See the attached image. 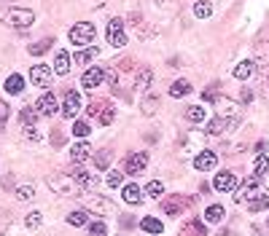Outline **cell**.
<instances>
[{"instance_id":"obj_1","label":"cell","mask_w":269,"mask_h":236,"mask_svg":"<svg viewBox=\"0 0 269 236\" xmlns=\"http://www.w3.org/2000/svg\"><path fill=\"white\" fill-rule=\"evenodd\" d=\"M237 204L248 207L250 212H261L269 207V193L259 183V177H248V180L242 183V188L237 191Z\"/></svg>"},{"instance_id":"obj_2","label":"cell","mask_w":269,"mask_h":236,"mask_svg":"<svg viewBox=\"0 0 269 236\" xmlns=\"http://www.w3.org/2000/svg\"><path fill=\"white\" fill-rule=\"evenodd\" d=\"M0 19L6 22L8 27H16V30H27L32 22H35V14L30 8H6L3 14H0Z\"/></svg>"},{"instance_id":"obj_3","label":"cell","mask_w":269,"mask_h":236,"mask_svg":"<svg viewBox=\"0 0 269 236\" xmlns=\"http://www.w3.org/2000/svg\"><path fill=\"white\" fill-rule=\"evenodd\" d=\"M49 188L54 193H60V196H78V183L73 180V174H62V172H57L49 177Z\"/></svg>"},{"instance_id":"obj_4","label":"cell","mask_w":269,"mask_h":236,"mask_svg":"<svg viewBox=\"0 0 269 236\" xmlns=\"http://www.w3.org/2000/svg\"><path fill=\"white\" fill-rule=\"evenodd\" d=\"M95 25H89V22H76L73 27H70V41H73L76 46H89L92 41H95Z\"/></svg>"},{"instance_id":"obj_5","label":"cell","mask_w":269,"mask_h":236,"mask_svg":"<svg viewBox=\"0 0 269 236\" xmlns=\"http://www.w3.org/2000/svg\"><path fill=\"white\" fill-rule=\"evenodd\" d=\"M159 207H162V212H165V215H181L186 207H191V199H186L183 193H172V196H167Z\"/></svg>"},{"instance_id":"obj_6","label":"cell","mask_w":269,"mask_h":236,"mask_svg":"<svg viewBox=\"0 0 269 236\" xmlns=\"http://www.w3.org/2000/svg\"><path fill=\"white\" fill-rule=\"evenodd\" d=\"M213 191L218 193H235L237 191V174L235 172H218L213 180Z\"/></svg>"},{"instance_id":"obj_7","label":"cell","mask_w":269,"mask_h":236,"mask_svg":"<svg viewBox=\"0 0 269 236\" xmlns=\"http://www.w3.org/2000/svg\"><path fill=\"white\" fill-rule=\"evenodd\" d=\"M108 43L113 49H124L127 46V35H124V22L121 19H111L108 22Z\"/></svg>"},{"instance_id":"obj_8","label":"cell","mask_w":269,"mask_h":236,"mask_svg":"<svg viewBox=\"0 0 269 236\" xmlns=\"http://www.w3.org/2000/svg\"><path fill=\"white\" fill-rule=\"evenodd\" d=\"M70 174H73V180L78 183V188H84V191H92V188H97V185H100V180H97V177L92 174V172H86L84 167H81V164H76V167H73V172H70Z\"/></svg>"},{"instance_id":"obj_9","label":"cell","mask_w":269,"mask_h":236,"mask_svg":"<svg viewBox=\"0 0 269 236\" xmlns=\"http://www.w3.org/2000/svg\"><path fill=\"white\" fill-rule=\"evenodd\" d=\"M51 78H54V70H51V67H46V65H35V67L30 70V81H32V86L46 89V86L51 84Z\"/></svg>"},{"instance_id":"obj_10","label":"cell","mask_w":269,"mask_h":236,"mask_svg":"<svg viewBox=\"0 0 269 236\" xmlns=\"http://www.w3.org/2000/svg\"><path fill=\"white\" fill-rule=\"evenodd\" d=\"M105 78H108V73H105L102 67H89L86 73L81 75V86H84V89H89V91H92V89H97V86L102 84Z\"/></svg>"},{"instance_id":"obj_11","label":"cell","mask_w":269,"mask_h":236,"mask_svg":"<svg viewBox=\"0 0 269 236\" xmlns=\"http://www.w3.org/2000/svg\"><path fill=\"white\" fill-rule=\"evenodd\" d=\"M86 207L95 212V215H116L113 202H111V199H105V196H92Z\"/></svg>"},{"instance_id":"obj_12","label":"cell","mask_w":269,"mask_h":236,"mask_svg":"<svg viewBox=\"0 0 269 236\" xmlns=\"http://www.w3.org/2000/svg\"><path fill=\"white\" fill-rule=\"evenodd\" d=\"M146 164H148V153H132L124 164V172L127 174H140L146 169Z\"/></svg>"},{"instance_id":"obj_13","label":"cell","mask_w":269,"mask_h":236,"mask_svg":"<svg viewBox=\"0 0 269 236\" xmlns=\"http://www.w3.org/2000/svg\"><path fill=\"white\" fill-rule=\"evenodd\" d=\"M231 126H235V118H231V121H226L224 115H218V118H213V121L207 124V129H205V132H207L210 137H221V134H226Z\"/></svg>"},{"instance_id":"obj_14","label":"cell","mask_w":269,"mask_h":236,"mask_svg":"<svg viewBox=\"0 0 269 236\" xmlns=\"http://www.w3.org/2000/svg\"><path fill=\"white\" fill-rule=\"evenodd\" d=\"M78 110H81V94H78V91H67V94H65V105H62L65 118H76Z\"/></svg>"},{"instance_id":"obj_15","label":"cell","mask_w":269,"mask_h":236,"mask_svg":"<svg viewBox=\"0 0 269 236\" xmlns=\"http://www.w3.org/2000/svg\"><path fill=\"white\" fill-rule=\"evenodd\" d=\"M35 110H38L41 115H54L57 110H60V105H57V100H54L51 91H46L43 97L38 100V105H35Z\"/></svg>"},{"instance_id":"obj_16","label":"cell","mask_w":269,"mask_h":236,"mask_svg":"<svg viewBox=\"0 0 269 236\" xmlns=\"http://www.w3.org/2000/svg\"><path fill=\"white\" fill-rule=\"evenodd\" d=\"M216 164H218V156L213 150H202L200 156H196V161H194V167L200 169V172H210V169H216Z\"/></svg>"},{"instance_id":"obj_17","label":"cell","mask_w":269,"mask_h":236,"mask_svg":"<svg viewBox=\"0 0 269 236\" xmlns=\"http://www.w3.org/2000/svg\"><path fill=\"white\" fill-rule=\"evenodd\" d=\"M89 156H92V145L86 143V140H81V143H76L73 148H70V159H73L76 164H84Z\"/></svg>"},{"instance_id":"obj_18","label":"cell","mask_w":269,"mask_h":236,"mask_svg":"<svg viewBox=\"0 0 269 236\" xmlns=\"http://www.w3.org/2000/svg\"><path fill=\"white\" fill-rule=\"evenodd\" d=\"M121 199H124L127 204H140V202H143V191H140V185L130 183V185H124Z\"/></svg>"},{"instance_id":"obj_19","label":"cell","mask_w":269,"mask_h":236,"mask_svg":"<svg viewBox=\"0 0 269 236\" xmlns=\"http://www.w3.org/2000/svg\"><path fill=\"white\" fill-rule=\"evenodd\" d=\"M151 81H154V75H151V70H148V67H140L137 73H135L132 86H135L137 91H146V89L151 86Z\"/></svg>"},{"instance_id":"obj_20","label":"cell","mask_w":269,"mask_h":236,"mask_svg":"<svg viewBox=\"0 0 269 236\" xmlns=\"http://www.w3.org/2000/svg\"><path fill=\"white\" fill-rule=\"evenodd\" d=\"M178 236H207V226L202 220H191L189 226H183Z\"/></svg>"},{"instance_id":"obj_21","label":"cell","mask_w":269,"mask_h":236,"mask_svg":"<svg viewBox=\"0 0 269 236\" xmlns=\"http://www.w3.org/2000/svg\"><path fill=\"white\" fill-rule=\"evenodd\" d=\"M186 94H191V84H189L186 78H178V81L170 86V97L181 100V97H186Z\"/></svg>"},{"instance_id":"obj_22","label":"cell","mask_w":269,"mask_h":236,"mask_svg":"<svg viewBox=\"0 0 269 236\" xmlns=\"http://www.w3.org/2000/svg\"><path fill=\"white\" fill-rule=\"evenodd\" d=\"M67 70H70V56H67V51H57V56H54V73L57 75H67Z\"/></svg>"},{"instance_id":"obj_23","label":"cell","mask_w":269,"mask_h":236,"mask_svg":"<svg viewBox=\"0 0 269 236\" xmlns=\"http://www.w3.org/2000/svg\"><path fill=\"white\" fill-rule=\"evenodd\" d=\"M3 89L8 94H22V91H25V78H22V75H8L6 84H3Z\"/></svg>"},{"instance_id":"obj_24","label":"cell","mask_w":269,"mask_h":236,"mask_svg":"<svg viewBox=\"0 0 269 236\" xmlns=\"http://www.w3.org/2000/svg\"><path fill=\"white\" fill-rule=\"evenodd\" d=\"M253 73H256V62H240V65L235 67V73H231V75L240 78V81H248Z\"/></svg>"},{"instance_id":"obj_25","label":"cell","mask_w":269,"mask_h":236,"mask_svg":"<svg viewBox=\"0 0 269 236\" xmlns=\"http://www.w3.org/2000/svg\"><path fill=\"white\" fill-rule=\"evenodd\" d=\"M140 228H143L146 233H162V231H165V226H162V220H156V218H143V220H140Z\"/></svg>"},{"instance_id":"obj_26","label":"cell","mask_w":269,"mask_h":236,"mask_svg":"<svg viewBox=\"0 0 269 236\" xmlns=\"http://www.w3.org/2000/svg\"><path fill=\"white\" fill-rule=\"evenodd\" d=\"M97 56H100V49H97V46H86L81 54H76V62H78V65H89L92 59H97Z\"/></svg>"},{"instance_id":"obj_27","label":"cell","mask_w":269,"mask_h":236,"mask_svg":"<svg viewBox=\"0 0 269 236\" xmlns=\"http://www.w3.org/2000/svg\"><path fill=\"white\" fill-rule=\"evenodd\" d=\"M186 118H189L191 124H202L207 118V113H205V108H200V105H191V108H186Z\"/></svg>"},{"instance_id":"obj_28","label":"cell","mask_w":269,"mask_h":236,"mask_svg":"<svg viewBox=\"0 0 269 236\" xmlns=\"http://www.w3.org/2000/svg\"><path fill=\"white\" fill-rule=\"evenodd\" d=\"M111 105L108 102H102V100H95V102H89V108H86V115L89 118H100L105 110H108Z\"/></svg>"},{"instance_id":"obj_29","label":"cell","mask_w":269,"mask_h":236,"mask_svg":"<svg viewBox=\"0 0 269 236\" xmlns=\"http://www.w3.org/2000/svg\"><path fill=\"white\" fill-rule=\"evenodd\" d=\"M221 218H224V204H210L205 209V220L207 223H218Z\"/></svg>"},{"instance_id":"obj_30","label":"cell","mask_w":269,"mask_h":236,"mask_svg":"<svg viewBox=\"0 0 269 236\" xmlns=\"http://www.w3.org/2000/svg\"><path fill=\"white\" fill-rule=\"evenodd\" d=\"M54 46V38H43V41H38V43H32L30 46V54L32 56H41V54H46Z\"/></svg>"},{"instance_id":"obj_31","label":"cell","mask_w":269,"mask_h":236,"mask_svg":"<svg viewBox=\"0 0 269 236\" xmlns=\"http://www.w3.org/2000/svg\"><path fill=\"white\" fill-rule=\"evenodd\" d=\"M210 14H213V3H210V0H200V3L194 6V16L196 19H207Z\"/></svg>"},{"instance_id":"obj_32","label":"cell","mask_w":269,"mask_h":236,"mask_svg":"<svg viewBox=\"0 0 269 236\" xmlns=\"http://www.w3.org/2000/svg\"><path fill=\"white\" fill-rule=\"evenodd\" d=\"M216 105H218V113H221V115L237 118V105H231L229 100H216Z\"/></svg>"},{"instance_id":"obj_33","label":"cell","mask_w":269,"mask_h":236,"mask_svg":"<svg viewBox=\"0 0 269 236\" xmlns=\"http://www.w3.org/2000/svg\"><path fill=\"white\" fill-rule=\"evenodd\" d=\"M67 226H73V228H78V226H86V212H84V209L70 212V215H67Z\"/></svg>"},{"instance_id":"obj_34","label":"cell","mask_w":269,"mask_h":236,"mask_svg":"<svg viewBox=\"0 0 269 236\" xmlns=\"http://www.w3.org/2000/svg\"><path fill=\"white\" fill-rule=\"evenodd\" d=\"M140 108H143V113H146V115H154V113H156V108H159V97H156V94H148Z\"/></svg>"},{"instance_id":"obj_35","label":"cell","mask_w":269,"mask_h":236,"mask_svg":"<svg viewBox=\"0 0 269 236\" xmlns=\"http://www.w3.org/2000/svg\"><path fill=\"white\" fill-rule=\"evenodd\" d=\"M95 167H97V172H102V169L111 167V150H100L97 153V156H95Z\"/></svg>"},{"instance_id":"obj_36","label":"cell","mask_w":269,"mask_h":236,"mask_svg":"<svg viewBox=\"0 0 269 236\" xmlns=\"http://www.w3.org/2000/svg\"><path fill=\"white\" fill-rule=\"evenodd\" d=\"M146 193H148L151 199H162V193H165V183H159V180H151V183L146 185Z\"/></svg>"},{"instance_id":"obj_37","label":"cell","mask_w":269,"mask_h":236,"mask_svg":"<svg viewBox=\"0 0 269 236\" xmlns=\"http://www.w3.org/2000/svg\"><path fill=\"white\" fill-rule=\"evenodd\" d=\"M266 174H269V156H259V159H256L253 177H266Z\"/></svg>"},{"instance_id":"obj_38","label":"cell","mask_w":269,"mask_h":236,"mask_svg":"<svg viewBox=\"0 0 269 236\" xmlns=\"http://www.w3.org/2000/svg\"><path fill=\"white\" fill-rule=\"evenodd\" d=\"M38 110H35V108H25V110H22V124H25V126H30V124H35V121H38Z\"/></svg>"},{"instance_id":"obj_39","label":"cell","mask_w":269,"mask_h":236,"mask_svg":"<svg viewBox=\"0 0 269 236\" xmlns=\"http://www.w3.org/2000/svg\"><path fill=\"white\" fill-rule=\"evenodd\" d=\"M89 236H108V226H105L102 220L89 223Z\"/></svg>"},{"instance_id":"obj_40","label":"cell","mask_w":269,"mask_h":236,"mask_svg":"<svg viewBox=\"0 0 269 236\" xmlns=\"http://www.w3.org/2000/svg\"><path fill=\"white\" fill-rule=\"evenodd\" d=\"M41 220H43L41 212H30V215L25 218V226H27L30 231H35V228H41Z\"/></svg>"},{"instance_id":"obj_41","label":"cell","mask_w":269,"mask_h":236,"mask_svg":"<svg viewBox=\"0 0 269 236\" xmlns=\"http://www.w3.org/2000/svg\"><path fill=\"white\" fill-rule=\"evenodd\" d=\"M121 183H124V174H121V172H116V169H111V172H108V180H105V185L119 188Z\"/></svg>"},{"instance_id":"obj_42","label":"cell","mask_w":269,"mask_h":236,"mask_svg":"<svg viewBox=\"0 0 269 236\" xmlns=\"http://www.w3.org/2000/svg\"><path fill=\"white\" fill-rule=\"evenodd\" d=\"M89 132H92V126H89L86 121H76V124H73V134H76V137H89Z\"/></svg>"},{"instance_id":"obj_43","label":"cell","mask_w":269,"mask_h":236,"mask_svg":"<svg viewBox=\"0 0 269 236\" xmlns=\"http://www.w3.org/2000/svg\"><path fill=\"white\" fill-rule=\"evenodd\" d=\"M32 196H35V188H32V185L16 188V199H19V202H27V199H32Z\"/></svg>"},{"instance_id":"obj_44","label":"cell","mask_w":269,"mask_h":236,"mask_svg":"<svg viewBox=\"0 0 269 236\" xmlns=\"http://www.w3.org/2000/svg\"><path fill=\"white\" fill-rule=\"evenodd\" d=\"M113 118H116V110H113V105H111V108L108 110H105L100 118H97V124H102V126H108V124H113Z\"/></svg>"},{"instance_id":"obj_45","label":"cell","mask_w":269,"mask_h":236,"mask_svg":"<svg viewBox=\"0 0 269 236\" xmlns=\"http://www.w3.org/2000/svg\"><path fill=\"white\" fill-rule=\"evenodd\" d=\"M8 113H11V108H8V102H0V129L6 126V121H8Z\"/></svg>"},{"instance_id":"obj_46","label":"cell","mask_w":269,"mask_h":236,"mask_svg":"<svg viewBox=\"0 0 269 236\" xmlns=\"http://www.w3.org/2000/svg\"><path fill=\"white\" fill-rule=\"evenodd\" d=\"M3 188H6V191H16V180H14V174H6V177H3Z\"/></svg>"},{"instance_id":"obj_47","label":"cell","mask_w":269,"mask_h":236,"mask_svg":"<svg viewBox=\"0 0 269 236\" xmlns=\"http://www.w3.org/2000/svg\"><path fill=\"white\" fill-rule=\"evenodd\" d=\"M202 100H205V102H216V100H218L216 86H213V89H207V91H202Z\"/></svg>"},{"instance_id":"obj_48","label":"cell","mask_w":269,"mask_h":236,"mask_svg":"<svg viewBox=\"0 0 269 236\" xmlns=\"http://www.w3.org/2000/svg\"><path fill=\"white\" fill-rule=\"evenodd\" d=\"M51 145H54V148H62V145H65L62 132H51Z\"/></svg>"},{"instance_id":"obj_49","label":"cell","mask_w":269,"mask_h":236,"mask_svg":"<svg viewBox=\"0 0 269 236\" xmlns=\"http://www.w3.org/2000/svg\"><path fill=\"white\" fill-rule=\"evenodd\" d=\"M25 134H27V140H30V143H38V140H41V134L35 132V129H30V126H27V132H25Z\"/></svg>"},{"instance_id":"obj_50","label":"cell","mask_w":269,"mask_h":236,"mask_svg":"<svg viewBox=\"0 0 269 236\" xmlns=\"http://www.w3.org/2000/svg\"><path fill=\"white\" fill-rule=\"evenodd\" d=\"M240 100H242V102H250V100H253L250 89H242V91H240Z\"/></svg>"},{"instance_id":"obj_51","label":"cell","mask_w":269,"mask_h":236,"mask_svg":"<svg viewBox=\"0 0 269 236\" xmlns=\"http://www.w3.org/2000/svg\"><path fill=\"white\" fill-rule=\"evenodd\" d=\"M121 223H124V228H135V220H132L130 215H124V218H121Z\"/></svg>"},{"instance_id":"obj_52","label":"cell","mask_w":269,"mask_h":236,"mask_svg":"<svg viewBox=\"0 0 269 236\" xmlns=\"http://www.w3.org/2000/svg\"><path fill=\"white\" fill-rule=\"evenodd\" d=\"M156 3H159V6H162V3H167V0H156Z\"/></svg>"},{"instance_id":"obj_53","label":"cell","mask_w":269,"mask_h":236,"mask_svg":"<svg viewBox=\"0 0 269 236\" xmlns=\"http://www.w3.org/2000/svg\"><path fill=\"white\" fill-rule=\"evenodd\" d=\"M266 89H269V75H266Z\"/></svg>"},{"instance_id":"obj_54","label":"cell","mask_w":269,"mask_h":236,"mask_svg":"<svg viewBox=\"0 0 269 236\" xmlns=\"http://www.w3.org/2000/svg\"><path fill=\"white\" fill-rule=\"evenodd\" d=\"M266 226H269V223H266Z\"/></svg>"}]
</instances>
